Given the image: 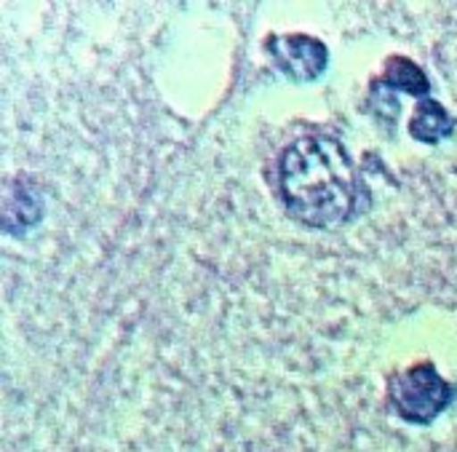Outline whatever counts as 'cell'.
<instances>
[{"label": "cell", "instance_id": "cell-3", "mask_svg": "<svg viewBox=\"0 0 457 452\" xmlns=\"http://www.w3.org/2000/svg\"><path fill=\"white\" fill-rule=\"evenodd\" d=\"M265 48L278 70L295 83L316 80L329 64L327 46L313 35H270L265 40Z\"/></svg>", "mask_w": 457, "mask_h": 452}, {"label": "cell", "instance_id": "cell-5", "mask_svg": "<svg viewBox=\"0 0 457 452\" xmlns=\"http://www.w3.org/2000/svg\"><path fill=\"white\" fill-rule=\"evenodd\" d=\"M378 83L391 91H407L420 99H428V94H431V80L423 72V67L402 54H394L386 59V67H383V75Z\"/></svg>", "mask_w": 457, "mask_h": 452}, {"label": "cell", "instance_id": "cell-1", "mask_svg": "<svg viewBox=\"0 0 457 452\" xmlns=\"http://www.w3.org/2000/svg\"><path fill=\"white\" fill-rule=\"evenodd\" d=\"M276 196L308 228H337L367 209L370 188L337 137H297L278 153Z\"/></svg>", "mask_w": 457, "mask_h": 452}, {"label": "cell", "instance_id": "cell-2", "mask_svg": "<svg viewBox=\"0 0 457 452\" xmlns=\"http://www.w3.org/2000/svg\"><path fill=\"white\" fill-rule=\"evenodd\" d=\"M455 397V389L436 372L431 362H418L388 378V402L407 423L426 426L442 415Z\"/></svg>", "mask_w": 457, "mask_h": 452}, {"label": "cell", "instance_id": "cell-4", "mask_svg": "<svg viewBox=\"0 0 457 452\" xmlns=\"http://www.w3.org/2000/svg\"><path fill=\"white\" fill-rule=\"evenodd\" d=\"M407 129H410V137H415L418 142L436 145L455 131V118L450 115V110L442 102L428 96V99L418 102Z\"/></svg>", "mask_w": 457, "mask_h": 452}]
</instances>
